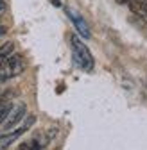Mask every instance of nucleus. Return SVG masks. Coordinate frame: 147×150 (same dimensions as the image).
Instances as JSON below:
<instances>
[{
    "mask_svg": "<svg viewBox=\"0 0 147 150\" xmlns=\"http://www.w3.org/2000/svg\"><path fill=\"white\" fill-rule=\"evenodd\" d=\"M6 9V2H4V0H0V13H2Z\"/></svg>",
    "mask_w": 147,
    "mask_h": 150,
    "instance_id": "nucleus-9",
    "label": "nucleus"
},
{
    "mask_svg": "<svg viewBox=\"0 0 147 150\" xmlns=\"http://www.w3.org/2000/svg\"><path fill=\"white\" fill-rule=\"evenodd\" d=\"M118 2H120V4H124V2H126V4H127V0H118Z\"/></svg>",
    "mask_w": 147,
    "mask_h": 150,
    "instance_id": "nucleus-10",
    "label": "nucleus"
},
{
    "mask_svg": "<svg viewBox=\"0 0 147 150\" xmlns=\"http://www.w3.org/2000/svg\"><path fill=\"white\" fill-rule=\"evenodd\" d=\"M25 112H27V105L24 102H18V104H13L11 111H9V115L6 118V122L2 123V127H0V130H4V132H9V130H13V127L16 123H20L25 116Z\"/></svg>",
    "mask_w": 147,
    "mask_h": 150,
    "instance_id": "nucleus-3",
    "label": "nucleus"
},
{
    "mask_svg": "<svg viewBox=\"0 0 147 150\" xmlns=\"http://www.w3.org/2000/svg\"><path fill=\"white\" fill-rule=\"evenodd\" d=\"M11 107H13L11 102H6V100L0 98V127H2V123L6 122V118H7V115H9V111H11Z\"/></svg>",
    "mask_w": 147,
    "mask_h": 150,
    "instance_id": "nucleus-7",
    "label": "nucleus"
},
{
    "mask_svg": "<svg viewBox=\"0 0 147 150\" xmlns=\"http://www.w3.org/2000/svg\"><path fill=\"white\" fill-rule=\"evenodd\" d=\"M13 54H14V43L13 41H7L4 45H0V66L6 63Z\"/></svg>",
    "mask_w": 147,
    "mask_h": 150,
    "instance_id": "nucleus-6",
    "label": "nucleus"
},
{
    "mask_svg": "<svg viewBox=\"0 0 147 150\" xmlns=\"http://www.w3.org/2000/svg\"><path fill=\"white\" fill-rule=\"evenodd\" d=\"M127 6L135 14L147 16V0H127Z\"/></svg>",
    "mask_w": 147,
    "mask_h": 150,
    "instance_id": "nucleus-5",
    "label": "nucleus"
},
{
    "mask_svg": "<svg viewBox=\"0 0 147 150\" xmlns=\"http://www.w3.org/2000/svg\"><path fill=\"white\" fill-rule=\"evenodd\" d=\"M25 68V63H24V57L20 54H13L11 57L0 66V82L4 81H9L13 77H18Z\"/></svg>",
    "mask_w": 147,
    "mask_h": 150,
    "instance_id": "nucleus-2",
    "label": "nucleus"
},
{
    "mask_svg": "<svg viewBox=\"0 0 147 150\" xmlns=\"http://www.w3.org/2000/svg\"><path fill=\"white\" fill-rule=\"evenodd\" d=\"M70 43H72V54H74V59H76L77 66L81 70H84L86 73L90 71H93L95 68V59H93V55H91L90 48L81 41V38L74 34L70 38Z\"/></svg>",
    "mask_w": 147,
    "mask_h": 150,
    "instance_id": "nucleus-1",
    "label": "nucleus"
},
{
    "mask_svg": "<svg viewBox=\"0 0 147 150\" xmlns=\"http://www.w3.org/2000/svg\"><path fill=\"white\" fill-rule=\"evenodd\" d=\"M66 14L70 16L72 23L76 25L79 36H83V38H90V36H91V34H90V29H88V25H86V22H84V18H83L81 14H77L76 11H72V9H66Z\"/></svg>",
    "mask_w": 147,
    "mask_h": 150,
    "instance_id": "nucleus-4",
    "label": "nucleus"
},
{
    "mask_svg": "<svg viewBox=\"0 0 147 150\" xmlns=\"http://www.w3.org/2000/svg\"><path fill=\"white\" fill-rule=\"evenodd\" d=\"M4 34H6V25L0 23V36H4Z\"/></svg>",
    "mask_w": 147,
    "mask_h": 150,
    "instance_id": "nucleus-8",
    "label": "nucleus"
}]
</instances>
